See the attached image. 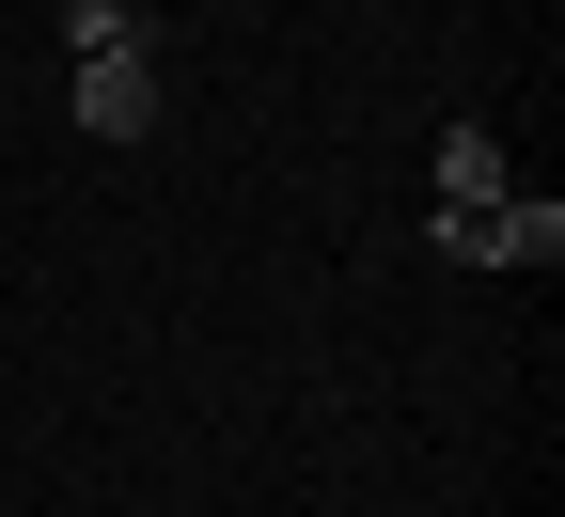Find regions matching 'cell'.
Instances as JSON below:
<instances>
[{"mask_svg":"<svg viewBox=\"0 0 565 517\" xmlns=\"http://www.w3.org/2000/svg\"><path fill=\"white\" fill-rule=\"evenodd\" d=\"M440 204H503V141L487 126H440Z\"/></svg>","mask_w":565,"mask_h":517,"instance_id":"3957f363","label":"cell"},{"mask_svg":"<svg viewBox=\"0 0 565 517\" xmlns=\"http://www.w3.org/2000/svg\"><path fill=\"white\" fill-rule=\"evenodd\" d=\"M424 251H440V267H550L565 251V204H424Z\"/></svg>","mask_w":565,"mask_h":517,"instance_id":"6da1fadb","label":"cell"},{"mask_svg":"<svg viewBox=\"0 0 565 517\" xmlns=\"http://www.w3.org/2000/svg\"><path fill=\"white\" fill-rule=\"evenodd\" d=\"M79 126L95 141H141V126H158V47H95L79 63Z\"/></svg>","mask_w":565,"mask_h":517,"instance_id":"7a4b0ae2","label":"cell"},{"mask_svg":"<svg viewBox=\"0 0 565 517\" xmlns=\"http://www.w3.org/2000/svg\"><path fill=\"white\" fill-rule=\"evenodd\" d=\"M63 47H79V63L95 47H141V0H63Z\"/></svg>","mask_w":565,"mask_h":517,"instance_id":"277c9868","label":"cell"}]
</instances>
